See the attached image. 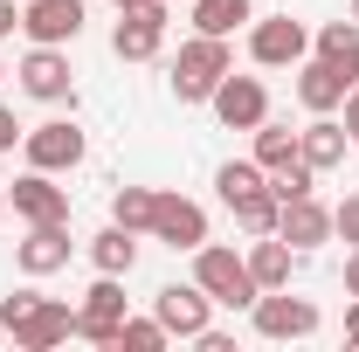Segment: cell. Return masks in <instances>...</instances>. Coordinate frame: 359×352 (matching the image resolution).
I'll return each instance as SVG.
<instances>
[{"label":"cell","instance_id":"1","mask_svg":"<svg viewBox=\"0 0 359 352\" xmlns=\"http://www.w3.org/2000/svg\"><path fill=\"white\" fill-rule=\"evenodd\" d=\"M228 69H235L228 35H194V42L180 48V62H173V97H180V104H208Z\"/></svg>","mask_w":359,"mask_h":352},{"label":"cell","instance_id":"2","mask_svg":"<svg viewBox=\"0 0 359 352\" xmlns=\"http://www.w3.org/2000/svg\"><path fill=\"white\" fill-rule=\"evenodd\" d=\"M194 283L215 297V304H228V311H249L263 290H256V276H249V263L235 256V249H215V242H201L194 249Z\"/></svg>","mask_w":359,"mask_h":352},{"label":"cell","instance_id":"3","mask_svg":"<svg viewBox=\"0 0 359 352\" xmlns=\"http://www.w3.org/2000/svg\"><path fill=\"white\" fill-rule=\"evenodd\" d=\"M166 14H173V0H125L118 7V35H111L118 62H152L159 42H166Z\"/></svg>","mask_w":359,"mask_h":352},{"label":"cell","instance_id":"4","mask_svg":"<svg viewBox=\"0 0 359 352\" xmlns=\"http://www.w3.org/2000/svg\"><path fill=\"white\" fill-rule=\"evenodd\" d=\"M125 290H118V276H97L90 283V297H83V311H76V339H90V346H111L118 352V332H125Z\"/></svg>","mask_w":359,"mask_h":352},{"label":"cell","instance_id":"5","mask_svg":"<svg viewBox=\"0 0 359 352\" xmlns=\"http://www.w3.org/2000/svg\"><path fill=\"white\" fill-rule=\"evenodd\" d=\"M21 152H28L35 173H69V166H83V132L69 118H48V125H35L21 138Z\"/></svg>","mask_w":359,"mask_h":352},{"label":"cell","instance_id":"6","mask_svg":"<svg viewBox=\"0 0 359 352\" xmlns=\"http://www.w3.org/2000/svg\"><path fill=\"white\" fill-rule=\"evenodd\" d=\"M304 48H311V28L290 21V14H269V21L249 28V55H256L263 69H290V62H304Z\"/></svg>","mask_w":359,"mask_h":352},{"label":"cell","instance_id":"7","mask_svg":"<svg viewBox=\"0 0 359 352\" xmlns=\"http://www.w3.org/2000/svg\"><path fill=\"white\" fill-rule=\"evenodd\" d=\"M208 311H215V297H208L201 283H166V290L152 297V318L166 325V339H201V332H208Z\"/></svg>","mask_w":359,"mask_h":352},{"label":"cell","instance_id":"8","mask_svg":"<svg viewBox=\"0 0 359 352\" xmlns=\"http://www.w3.org/2000/svg\"><path fill=\"white\" fill-rule=\"evenodd\" d=\"M208 104H215V118H222L228 132H256V125L269 118V90L256 83V76H235V69L215 83V97H208Z\"/></svg>","mask_w":359,"mask_h":352},{"label":"cell","instance_id":"9","mask_svg":"<svg viewBox=\"0 0 359 352\" xmlns=\"http://www.w3.org/2000/svg\"><path fill=\"white\" fill-rule=\"evenodd\" d=\"M249 311H256V332L263 339H311L318 332V304L311 297H290V290H263Z\"/></svg>","mask_w":359,"mask_h":352},{"label":"cell","instance_id":"10","mask_svg":"<svg viewBox=\"0 0 359 352\" xmlns=\"http://www.w3.org/2000/svg\"><path fill=\"white\" fill-rule=\"evenodd\" d=\"M21 35L42 48H62L83 35V0H28L21 7Z\"/></svg>","mask_w":359,"mask_h":352},{"label":"cell","instance_id":"11","mask_svg":"<svg viewBox=\"0 0 359 352\" xmlns=\"http://www.w3.org/2000/svg\"><path fill=\"white\" fill-rule=\"evenodd\" d=\"M152 235H159L166 249H201V242H208V215H201L187 194H159V208H152Z\"/></svg>","mask_w":359,"mask_h":352},{"label":"cell","instance_id":"12","mask_svg":"<svg viewBox=\"0 0 359 352\" xmlns=\"http://www.w3.org/2000/svg\"><path fill=\"white\" fill-rule=\"evenodd\" d=\"M62 339H76V311L55 304V297H42V304L14 325V346H21V352H55Z\"/></svg>","mask_w":359,"mask_h":352},{"label":"cell","instance_id":"13","mask_svg":"<svg viewBox=\"0 0 359 352\" xmlns=\"http://www.w3.org/2000/svg\"><path fill=\"white\" fill-rule=\"evenodd\" d=\"M7 201H14V215L28 221V228H35V221H69V194H62L48 173H35V166H28V180L7 187Z\"/></svg>","mask_w":359,"mask_h":352},{"label":"cell","instance_id":"14","mask_svg":"<svg viewBox=\"0 0 359 352\" xmlns=\"http://www.w3.org/2000/svg\"><path fill=\"white\" fill-rule=\"evenodd\" d=\"M21 90H28V97H42V104H62V97H69V55L35 42L28 55H21Z\"/></svg>","mask_w":359,"mask_h":352},{"label":"cell","instance_id":"15","mask_svg":"<svg viewBox=\"0 0 359 352\" xmlns=\"http://www.w3.org/2000/svg\"><path fill=\"white\" fill-rule=\"evenodd\" d=\"M14 263L28 269V276L62 269V263H69V221H35V228H28V242L14 249Z\"/></svg>","mask_w":359,"mask_h":352},{"label":"cell","instance_id":"16","mask_svg":"<svg viewBox=\"0 0 359 352\" xmlns=\"http://www.w3.org/2000/svg\"><path fill=\"white\" fill-rule=\"evenodd\" d=\"M276 235H283L290 249H318V242L332 235V208H318L311 194H297V201H283V215H276Z\"/></svg>","mask_w":359,"mask_h":352},{"label":"cell","instance_id":"17","mask_svg":"<svg viewBox=\"0 0 359 352\" xmlns=\"http://www.w3.org/2000/svg\"><path fill=\"white\" fill-rule=\"evenodd\" d=\"M249 276H256V290H290V269H297V249L283 242V235H256V249L242 256Z\"/></svg>","mask_w":359,"mask_h":352},{"label":"cell","instance_id":"18","mask_svg":"<svg viewBox=\"0 0 359 352\" xmlns=\"http://www.w3.org/2000/svg\"><path fill=\"white\" fill-rule=\"evenodd\" d=\"M346 90H353V76H339L332 62H304V69H297V104H304L311 118L339 111V104H346Z\"/></svg>","mask_w":359,"mask_h":352},{"label":"cell","instance_id":"19","mask_svg":"<svg viewBox=\"0 0 359 352\" xmlns=\"http://www.w3.org/2000/svg\"><path fill=\"white\" fill-rule=\"evenodd\" d=\"M346 145H353V138H346V125H332V111L311 118V125L297 132V152H304V166H311V173H332V166L346 159Z\"/></svg>","mask_w":359,"mask_h":352},{"label":"cell","instance_id":"20","mask_svg":"<svg viewBox=\"0 0 359 352\" xmlns=\"http://www.w3.org/2000/svg\"><path fill=\"white\" fill-rule=\"evenodd\" d=\"M311 42H318V62H332L339 76H359V21L353 14L346 21H325Z\"/></svg>","mask_w":359,"mask_h":352},{"label":"cell","instance_id":"21","mask_svg":"<svg viewBox=\"0 0 359 352\" xmlns=\"http://www.w3.org/2000/svg\"><path fill=\"white\" fill-rule=\"evenodd\" d=\"M228 215L242 221V228H249V235H276V215H283V201H276V187H249V194H235V201H228Z\"/></svg>","mask_w":359,"mask_h":352},{"label":"cell","instance_id":"22","mask_svg":"<svg viewBox=\"0 0 359 352\" xmlns=\"http://www.w3.org/2000/svg\"><path fill=\"white\" fill-rule=\"evenodd\" d=\"M90 263L104 269V276H132V263H138V242H132V228H104L97 242H90Z\"/></svg>","mask_w":359,"mask_h":352},{"label":"cell","instance_id":"23","mask_svg":"<svg viewBox=\"0 0 359 352\" xmlns=\"http://www.w3.org/2000/svg\"><path fill=\"white\" fill-rule=\"evenodd\" d=\"M152 208H159V194H152V187H118L111 221H118V228H132V235H152Z\"/></svg>","mask_w":359,"mask_h":352},{"label":"cell","instance_id":"24","mask_svg":"<svg viewBox=\"0 0 359 352\" xmlns=\"http://www.w3.org/2000/svg\"><path fill=\"white\" fill-rule=\"evenodd\" d=\"M290 159H304V152H297V132H283V125H256V166H263V173H283V166H290Z\"/></svg>","mask_w":359,"mask_h":352},{"label":"cell","instance_id":"25","mask_svg":"<svg viewBox=\"0 0 359 352\" xmlns=\"http://www.w3.org/2000/svg\"><path fill=\"white\" fill-rule=\"evenodd\" d=\"M249 7H256V0H194V28H201V35H235V28L249 21Z\"/></svg>","mask_w":359,"mask_h":352},{"label":"cell","instance_id":"26","mask_svg":"<svg viewBox=\"0 0 359 352\" xmlns=\"http://www.w3.org/2000/svg\"><path fill=\"white\" fill-rule=\"evenodd\" d=\"M118 352H166V325H159V318H125Z\"/></svg>","mask_w":359,"mask_h":352},{"label":"cell","instance_id":"27","mask_svg":"<svg viewBox=\"0 0 359 352\" xmlns=\"http://www.w3.org/2000/svg\"><path fill=\"white\" fill-rule=\"evenodd\" d=\"M263 166H256V159H228L222 173H215V187H222V201H235V194H249V187H263Z\"/></svg>","mask_w":359,"mask_h":352},{"label":"cell","instance_id":"28","mask_svg":"<svg viewBox=\"0 0 359 352\" xmlns=\"http://www.w3.org/2000/svg\"><path fill=\"white\" fill-rule=\"evenodd\" d=\"M311 166H304V159H290V166H283V173H269V187H276V201H297V194H311Z\"/></svg>","mask_w":359,"mask_h":352},{"label":"cell","instance_id":"29","mask_svg":"<svg viewBox=\"0 0 359 352\" xmlns=\"http://www.w3.org/2000/svg\"><path fill=\"white\" fill-rule=\"evenodd\" d=\"M332 235H346V242L359 249V194H346V201L332 208Z\"/></svg>","mask_w":359,"mask_h":352},{"label":"cell","instance_id":"30","mask_svg":"<svg viewBox=\"0 0 359 352\" xmlns=\"http://www.w3.org/2000/svg\"><path fill=\"white\" fill-rule=\"evenodd\" d=\"M35 304H42L35 290H14V297L0 304V332H14V325H21V318H28V311H35Z\"/></svg>","mask_w":359,"mask_h":352},{"label":"cell","instance_id":"31","mask_svg":"<svg viewBox=\"0 0 359 352\" xmlns=\"http://www.w3.org/2000/svg\"><path fill=\"white\" fill-rule=\"evenodd\" d=\"M346 138H353V145H359V83L346 90Z\"/></svg>","mask_w":359,"mask_h":352},{"label":"cell","instance_id":"32","mask_svg":"<svg viewBox=\"0 0 359 352\" xmlns=\"http://www.w3.org/2000/svg\"><path fill=\"white\" fill-rule=\"evenodd\" d=\"M14 138H21V125H14V111L0 104V152H14Z\"/></svg>","mask_w":359,"mask_h":352},{"label":"cell","instance_id":"33","mask_svg":"<svg viewBox=\"0 0 359 352\" xmlns=\"http://www.w3.org/2000/svg\"><path fill=\"white\" fill-rule=\"evenodd\" d=\"M194 346H201V352H235V339H228V332H201Z\"/></svg>","mask_w":359,"mask_h":352},{"label":"cell","instance_id":"34","mask_svg":"<svg viewBox=\"0 0 359 352\" xmlns=\"http://www.w3.org/2000/svg\"><path fill=\"white\" fill-rule=\"evenodd\" d=\"M14 28H21V7H14V0H0V35H14Z\"/></svg>","mask_w":359,"mask_h":352},{"label":"cell","instance_id":"35","mask_svg":"<svg viewBox=\"0 0 359 352\" xmlns=\"http://www.w3.org/2000/svg\"><path fill=\"white\" fill-rule=\"evenodd\" d=\"M346 297H359V249L346 256Z\"/></svg>","mask_w":359,"mask_h":352},{"label":"cell","instance_id":"36","mask_svg":"<svg viewBox=\"0 0 359 352\" xmlns=\"http://www.w3.org/2000/svg\"><path fill=\"white\" fill-rule=\"evenodd\" d=\"M346 339L359 346V297H353V311H346Z\"/></svg>","mask_w":359,"mask_h":352},{"label":"cell","instance_id":"37","mask_svg":"<svg viewBox=\"0 0 359 352\" xmlns=\"http://www.w3.org/2000/svg\"><path fill=\"white\" fill-rule=\"evenodd\" d=\"M0 221H7V187H0Z\"/></svg>","mask_w":359,"mask_h":352},{"label":"cell","instance_id":"38","mask_svg":"<svg viewBox=\"0 0 359 352\" xmlns=\"http://www.w3.org/2000/svg\"><path fill=\"white\" fill-rule=\"evenodd\" d=\"M353 21H359V0H353Z\"/></svg>","mask_w":359,"mask_h":352},{"label":"cell","instance_id":"39","mask_svg":"<svg viewBox=\"0 0 359 352\" xmlns=\"http://www.w3.org/2000/svg\"><path fill=\"white\" fill-rule=\"evenodd\" d=\"M0 76H7V62H0Z\"/></svg>","mask_w":359,"mask_h":352},{"label":"cell","instance_id":"40","mask_svg":"<svg viewBox=\"0 0 359 352\" xmlns=\"http://www.w3.org/2000/svg\"><path fill=\"white\" fill-rule=\"evenodd\" d=\"M118 7H125V0H118Z\"/></svg>","mask_w":359,"mask_h":352}]
</instances>
